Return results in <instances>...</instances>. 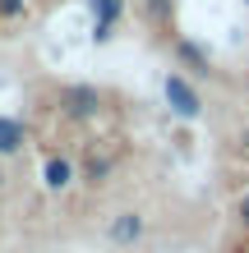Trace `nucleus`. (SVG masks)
<instances>
[{"instance_id": "4", "label": "nucleus", "mask_w": 249, "mask_h": 253, "mask_svg": "<svg viewBox=\"0 0 249 253\" xmlns=\"http://www.w3.org/2000/svg\"><path fill=\"white\" fill-rule=\"evenodd\" d=\"M175 60H180L185 69H189V79H212V55L203 51V42H194V37H175Z\"/></svg>"}, {"instance_id": "7", "label": "nucleus", "mask_w": 249, "mask_h": 253, "mask_svg": "<svg viewBox=\"0 0 249 253\" xmlns=\"http://www.w3.org/2000/svg\"><path fill=\"white\" fill-rule=\"evenodd\" d=\"M106 235H111V244H134L139 235H143V216H139V212H120V216L106 226Z\"/></svg>"}, {"instance_id": "10", "label": "nucleus", "mask_w": 249, "mask_h": 253, "mask_svg": "<svg viewBox=\"0 0 249 253\" xmlns=\"http://www.w3.org/2000/svg\"><path fill=\"white\" fill-rule=\"evenodd\" d=\"M28 0H0V19H23Z\"/></svg>"}, {"instance_id": "6", "label": "nucleus", "mask_w": 249, "mask_h": 253, "mask_svg": "<svg viewBox=\"0 0 249 253\" xmlns=\"http://www.w3.org/2000/svg\"><path fill=\"white\" fill-rule=\"evenodd\" d=\"M28 147V125L14 115H0V157H14Z\"/></svg>"}, {"instance_id": "8", "label": "nucleus", "mask_w": 249, "mask_h": 253, "mask_svg": "<svg viewBox=\"0 0 249 253\" xmlns=\"http://www.w3.org/2000/svg\"><path fill=\"white\" fill-rule=\"evenodd\" d=\"M111 170H115V161H111L106 152H88V161H83V180H88V184H106Z\"/></svg>"}, {"instance_id": "13", "label": "nucleus", "mask_w": 249, "mask_h": 253, "mask_svg": "<svg viewBox=\"0 0 249 253\" xmlns=\"http://www.w3.org/2000/svg\"><path fill=\"white\" fill-rule=\"evenodd\" d=\"M245 5H249V0H245Z\"/></svg>"}, {"instance_id": "2", "label": "nucleus", "mask_w": 249, "mask_h": 253, "mask_svg": "<svg viewBox=\"0 0 249 253\" xmlns=\"http://www.w3.org/2000/svg\"><path fill=\"white\" fill-rule=\"evenodd\" d=\"M60 111L69 115V120H93V115L101 111V92L93 83H65L60 87Z\"/></svg>"}, {"instance_id": "9", "label": "nucleus", "mask_w": 249, "mask_h": 253, "mask_svg": "<svg viewBox=\"0 0 249 253\" xmlns=\"http://www.w3.org/2000/svg\"><path fill=\"white\" fill-rule=\"evenodd\" d=\"M143 14H148L152 23H162V28H166V23L175 19V0H143Z\"/></svg>"}, {"instance_id": "11", "label": "nucleus", "mask_w": 249, "mask_h": 253, "mask_svg": "<svg viewBox=\"0 0 249 253\" xmlns=\"http://www.w3.org/2000/svg\"><path fill=\"white\" fill-rule=\"evenodd\" d=\"M236 216H240V226L249 230V193H245V198H240V207H236Z\"/></svg>"}, {"instance_id": "5", "label": "nucleus", "mask_w": 249, "mask_h": 253, "mask_svg": "<svg viewBox=\"0 0 249 253\" xmlns=\"http://www.w3.org/2000/svg\"><path fill=\"white\" fill-rule=\"evenodd\" d=\"M74 161H69V157H47V161H42V184H47L51 193H65L69 184H74Z\"/></svg>"}, {"instance_id": "12", "label": "nucleus", "mask_w": 249, "mask_h": 253, "mask_svg": "<svg viewBox=\"0 0 249 253\" xmlns=\"http://www.w3.org/2000/svg\"><path fill=\"white\" fill-rule=\"evenodd\" d=\"M0 184H5V170H0Z\"/></svg>"}, {"instance_id": "1", "label": "nucleus", "mask_w": 249, "mask_h": 253, "mask_svg": "<svg viewBox=\"0 0 249 253\" xmlns=\"http://www.w3.org/2000/svg\"><path fill=\"white\" fill-rule=\"evenodd\" d=\"M162 97H166L175 120H199L203 115V92H199V83L189 79V74H166L162 79Z\"/></svg>"}, {"instance_id": "3", "label": "nucleus", "mask_w": 249, "mask_h": 253, "mask_svg": "<svg viewBox=\"0 0 249 253\" xmlns=\"http://www.w3.org/2000/svg\"><path fill=\"white\" fill-rule=\"evenodd\" d=\"M88 9H93V42L106 46V42L115 37L120 14H125V0H88Z\"/></svg>"}]
</instances>
